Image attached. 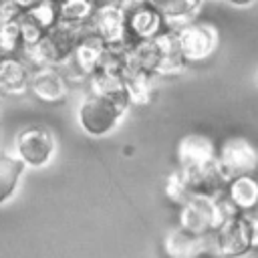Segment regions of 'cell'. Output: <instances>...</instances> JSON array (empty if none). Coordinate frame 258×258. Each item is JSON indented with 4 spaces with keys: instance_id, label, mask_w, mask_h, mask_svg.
I'll return each mask as SVG.
<instances>
[{
    "instance_id": "6da1fadb",
    "label": "cell",
    "mask_w": 258,
    "mask_h": 258,
    "mask_svg": "<svg viewBox=\"0 0 258 258\" xmlns=\"http://www.w3.org/2000/svg\"><path fill=\"white\" fill-rule=\"evenodd\" d=\"M87 24L75 26L56 22L50 30H46L34 44L24 46L20 56L28 62L30 69L36 67H60L73 52V46Z\"/></svg>"
},
{
    "instance_id": "7a4b0ae2",
    "label": "cell",
    "mask_w": 258,
    "mask_h": 258,
    "mask_svg": "<svg viewBox=\"0 0 258 258\" xmlns=\"http://www.w3.org/2000/svg\"><path fill=\"white\" fill-rule=\"evenodd\" d=\"M127 111L129 107H123L107 97L89 93L77 109V121L87 135L103 137L119 125V121L125 117Z\"/></svg>"
},
{
    "instance_id": "3957f363",
    "label": "cell",
    "mask_w": 258,
    "mask_h": 258,
    "mask_svg": "<svg viewBox=\"0 0 258 258\" xmlns=\"http://www.w3.org/2000/svg\"><path fill=\"white\" fill-rule=\"evenodd\" d=\"M117 6L123 12L129 42L131 40H147L161 34L165 28V18L149 0H119Z\"/></svg>"
},
{
    "instance_id": "277c9868",
    "label": "cell",
    "mask_w": 258,
    "mask_h": 258,
    "mask_svg": "<svg viewBox=\"0 0 258 258\" xmlns=\"http://www.w3.org/2000/svg\"><path fill=\"white\" fill-rule=\"evenodd\" d=\"M14 151L26 167H44L56 151V141L46 127L28 125L16 133Z\"/></svg>"
},
{
    "instance_id": "5b68a950",
    "label": "cell",
    "mask_w": 258,
    "mask_h": 258,
    "mask_svg": "<svg viewBox=\"0 0 258 258\" xmlns=\"http://www.w3.org/2000/svg\"><path fill=\"white\" fill-rule=\"evenodd\" d=\"M216 161L228 179L250 175L258 167V149L246 137H230L216 151Z\"/></svg>"
},
{
    "instance_id": "8992f818",
    "label": "cell",
    "mask_w": 258,
    "mask_h": 258,
    "mask_svg": "<svg viewBox=\"0 0 258 258\" xmlns=\"http://www.w3.org/2000/svg\"><path fill=\"white\" fill-rule=\"evenodd\" d=\"M177 226L196 236H208L210 232H216L218 228L216 198H210L204 194H191L179 206Z\"/></svg>"
},
{
    "instance_id": "52a82bcc",
    "label": "cell",
    "mask_w": 258,
    "mask_h": 258,
    "mask_svg": "<svg viewBox=\"0 0 258 258\" xmlns=\"http://www.w3.org/2000/svg\"><path fill=\"white\" fill-rule=\"evenodd\" d=\"M173 32L185 62H202L212 56L218 46V32L208 24H185Z\"/></svg>"
},
{
    "instance_id": "ba28073f",
    "label": "cell",
    "mask_w": 258,
    "mask_h": 258,
    "mask_svg": "<svg viewBox=\"0 0 258 258\" xmlns=\"http://www.w3.org/2000/svg\"><path fill=\"white\" fill-rule=\"evenodd\" d=\"M89 28L99 34L107 46H125L129 44V32L123 18V12L117 4H97Z\"/></svg>"
},
{
    "instance_id": "9c48e42d",
    "label": "cell",
    "mask_w": 258,
    "mask_h": 258,
    "mask_svg": "<svg viewBox=\"0 0 258 258\" xmlns=\"http://www.w3.org/2000/svg\"><path fill=\"white\" fill-rule=\"evenodd\" d=\"M214 234H216L218 252L226 258H240L252 250L250 228H248V220L244 212L220 224Z\"/></svg>"
},
{
    "instance_id": "30bf717a",
    "label": "cell",
    "mask_w": 258,
    "mask_h": 258,
    "mask_svg": "<svg viewBox=\"0 0 258 258\" xmlns=\"http://www.w3.org/2000/svg\"><path fill=\"white\" fill-rule=\"evenodd\" d=\"M28 91L40 103L56 105L69 97V81L58 67H36L30 69Z\"/></svg>"
},
{
    "instance_id": "8fae6325",
    "label": "cell",
    "mask_w": 258,
    "mask_h": 258,
    "mask_svg": "<svg viewBox=\"0 0 258 258\" xmlns=\"http://www.w3.org/2000/svg\"><path fill=\"white\" fill-rule=\"evenodd\" d=\"M189 191L191 194H204L210 198H218L222 194H226V185H228V177L224 175V171L220 169L218 161H210L202 167H194V169H181Z\"/></svg>"
},
{
    "instance_id": "7c38bea8",
    "label": "cell",
    "mask_w": 258,
    "mask_h": 258,
    "mask_svg": "<svg viewBox=\"0 0 258 258\" xmlns=\"http://www.w3.org/2000/svg\"><path fill=\"white\" fill-rule=\"evenodd\" d=\"M155 42H157V64H155L153 75H157L159 79H171V77L181 75L187 62L183 60L179 52L175 32L163 30L161 34L155 36Z\"/></svg>"
},
{
    "instance_id": "4fadbf2b",
    "label": "cell",
    "mask_w": 258,
    "mask_h": 258,
    "mask_svg": "<svg viewBox=\"0 0 258 258\" xmlns=\"http://www.w3.org/2000/svg\"><path fill=\"white\" fill-rule=\"evenodd\" d=\"M214 159H216V147L212 139L198 135V133H189L179 139L177 143V163H179L177 167L179 169L202 167Z\"/></svg>"
},
{
    "instance_id": "5bb4252c",
    "label": "cell",
    "mask_w": 258,
    "mask_h": 258,
    "mask_svg": "<svg viewBox=\"0 0 258 258\" xmlns=\"http://www.w3.org/2000/svg\"><path fill=\"white\" fill-rule=\"evenodd\" d=\"M30 67L18 56L0 58V97H20L28 93Z\"/></svg>"
},
{
    "instance_id": "9a60e30c",
    "label": "cell",
    "mask_w": 258,
    "mask_h": 258,
    "mask_svg": "<svg viewBox=\"0 0 258 258\" xmlns=\"http://www.w3.org/2000/svg\"><path fill=\"white\" fill-rule=\"evenodd\" d=\"M163 250L167 258H200L206 250V236H196L177 226L165 236Z\"/></svg>"
},
{
    "instance_id": "2e32d148",
    "label": "cell",
    "mask_w": 258,
    "mask_h": 258,
    "mask_svg": "<svg viewBox=\"0 0 258 258\" xmlns=\"http://www.w3.org/2000/svg\"><path fill=\"white\" fill-rule=\"evenodd\" d=\"M89 93L107 97V99H111L123 107H131L129 95L125 89V79L121 75L107 73V71H95L89 77Z\"/></svg>"
},
{
    "instance_id": "e0dca14e",
    "label": "cell",
    "mask_w": 258,
    "mask_h": 258,
    "mask_svg": "<svg viewBox=\"0 0 258 258\" xmlns=\"http://www.w3.org/2000/svg\"><path fill=\"white\" fill-rule=\"evenodd\" d=\"M123 79H125V89L131 105H147L153 99L157 79H159L157 75L143 69H129Z\"/></svg>"
},
{
    "instance_id": "ac0fdd59",
    "label": "cell",
    "mask_w": 258,
    "mask_h": 258,
    "mask_svg": "<svg viewBox=\"0 0 258 258\" xmlns=\"http://www.w3.org/2000/svg\"><path fill=\"white\" fill-rule=\"evenodd\" d=\"M226 196L240 212H252L258 206V181L250 175L232 177L226 185Z\"/></svg>"
},
{
    "instance_id": "d6986e66",
    "label": "cell",
    "mask_w": 258,
    "mask_h": 258,
    "mask_svg": "<svg viewBox=\"0 0 258 258\" xmlns=\"http://www.w3.org/2000/svg\"><path fill=\"white\" fill-rule=\"evenodd\" d=\"M97 4H99L97 0H54L58 22L75 24V26L89 24Z\"/></svg>"
},
{
    "instance_id": "ffe728a7",
    "label": "cell",
    "mask_w": 258,
    "mask_h": 258,
    "mask_svg": "<svg viewBox=\"0 0 258 258\" xmlns=\"http://www.w3.org/2000/svg\"><path fill=\"white\" fill-rule=\"evenodd\" d=\"M26 165L12 153L0 155V206L12 198V194L18 187V181L24 173Z\"/></svg>"
},
{
    "instance_id": "44dd1931",
    "label": "cell",
    "mask_w": 258,
    "mask_h": 258,
    "mask_svg": "<svg viewBox=\"0 0 258 258\" xmlns=\"http://www.w3.org/2000/svg\"><path fill=\"white\" fill-rule=\"evenodd\" d=\"M22 52V38L18 28L16 14H8L0 18V58L18 56Z\"/></svg>"
},
{
    "instance_id": "7402d4cb",
    "label": "cell",
    "mask_w": 258,
    "mask_h": 258,
    "mask_svg": "<svg viewBox=\"0 0 258 258\" xmlns=\"http://www.w3.org/2000/svg\"><path fill=\"white\" fill-rule=\"evenodd\" d=\"M20 16H24L30 24H34L42 34H44L46 30H50V28L58 22L54 0H40V2H38L36 6H32L30 10L20 12Z\"/></svg>"
},
{
    "instance_id": "603a6c76",
    "label": "cell",
    "mask_w": 258,
    "mask_h": 258,
    "mask_svg": "<svg viewBox=\"0 0 258 258\" xmlns=\"http://www.w3.org/2000/svg\"><path fill=\"white\" fill-rule=\"evenodd\" d=\"M149 2L161 12L163 18L181 20V18L191 16L198 10L202 0H149Z\"/></svg>"
},
{
    "instance_id": "cb8c5ba5",
    "label": "cell",
    "mask_w": 258,
    "mask_h": 258,
    "mask_svg": "<svg viewBox=\"0 0 258 258\" xmlns=\"http://www.w3.org/2000/svg\"><path fill=\"white\" fill-rule=\"evenodd\" d=\"M163 191H165L167 200L173 202V204H177V206H181L191 196L189 185H187V181H185V177H183V173H181L179 167L167 175V179L163 183Z\"/></svg>"
},
{
    "instance_id": "d4e9b609",
    "label": "cell",
    "mask_w": 258,
    "mask_h": 258,
    "mask_svg": "<svg viewBox=\"0 0 258 258\" xmlns=\"http://www.w3.org/2000/svg\"><path fill=\"white\" fill-rule=\"evenodd\" d=\"M244 214H246L248 228H250V242H252V248H258V212L252 210V212H244Z\"/></svg>"
},
{
    "instance_id": "484cf974",
    "label": "cell",
    "mask_w": 258,
    "mask_h": 258,
    "mask_svg": "<svg viewBox=\"0 0 258 258\" xmlns=\"http://www.w3.org/2000/svg\"><path fill=\"white\" fill-rule=\"evenodd\" d=\"M6 2V6L14 12V14H20V12H26V10H30L32 6H36L40 0H4Z\"/></svg>"
},
{
    "instance_id": "4316f807",
    "label": "cell",
    "mask_w": 258,
    "mask_h": 258,
    "mask_svg": "<svg viewBox=\"0 0 258 258\" xmlns=\"http://www.w3.org/2000/svg\"><path fill=\"white\" fill-rule=\"evenodd\" d=\"M8 14H14V12L6 6V2H4V0H0V18H2V16H8Z\"/></svg>"
},
{
    "instance_id": "83f0119b",
    "label": "cell",
    "mask_w": 258,
    "mask_h": 258,
    "mask_svg": "<svg viewBox=\"0 0 258 258\" xmlns=\"http://www.w3.org/2000/svg\"><path fill=\"white\" fill-rule=\"evenodd\" d=\"M230 4H234V6H248V4H252L254 0H228Z\"/></svg>"
},
{
    "instance_id": "f1b7e54d",
    "label": "cell",
    "mask_w": 258,
    "mask_h": 258,
    "mask_svg": "<svg viewBox=\"0 0 258 258\" xmlns=\"http://www.w3.org/2000/svg\"><path fill=\"white\" fill-rule=\"evenodd\" d=\"M256 212H258V206H256Z\"/></svg>"
}]
</instances>
